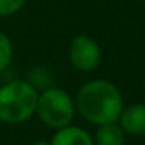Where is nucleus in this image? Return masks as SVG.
<instances>
[{"label":"nucleus","instance_id":"obj_9","mask_svg":"<svg viewBox=\"0 0 145 145\" xmlns=\"http://www.w3.org/2000/svg\"><path fill=\"white\" fill-rule=\"evenodd\" d=\"M27 0H0V17H10L17 14L24 7Z\"/></svg>","mask_w":145,"mask_h":145},{"label":"nucleus","instance_id":"obj_2","mask_svg":"<svg viewBox=\"0 0 145 145\" xmlns=\"http://www.w3.org/2000/svg\"><path fill=\"white\" fill-rule=\"evenodd\" d=\"M39 92L25 80H13L0 86V122L22 125L36 116Z\"/></svg>","mask_w":145,"mask_h":145},{"label":"nucleus","instance_id":"obj_10","mask_svg":"<svg viewBox=\"0 0 145 145\" xmlns=\"http://www.w3.org/2000/svg\"><path fill=\"white\" fill-rule=\"evenodd\" d=\"M30 145H50V142L48 140H35V142H31Z\"/></svg>","mask_w":145,"mask_h":145},{"label":"nucleus","instance_id":"obj_1","mask_svg":"<svg viewBox=\"0 0 145 145\" xmlns=\"http://www.w3.org/2000/svg\"><path fill=\"white\" fill-rule=\"evenodd\" d=\"M75 108L84 120L98 126L117 122L125 108V100L114 83L95 78L89 80L78 89Z\"/></svg>","mask_w":145,"mask_h":145},{"label":"nucleus","instance_id":"obj_3","mask_svg":"<svg viewBox=\"0 0 145 145\" xmlns=\"http://www.w3.org/2000/svg\"><path fill=\"white\" fill-rule=\"evenodd\" d=\"M75 100L64 89L50 86L39 92L36 116L48 128L59 129L70 125L75 117Z\"/></svg>","mask_w":145,"mask_h":145},{"label":"nucleus","instance_id":"obj_7","mask_svg":"<svg viewBox=\"0 0 145 145\" xmlns=\"http://www.w3.org/2000/svg\"><path fill=\"white\" fill-rule=\"evenodd\" d=\"M94 137V145H125L126 134L117 122L98 125Z\"/></svg>","mask_w":145,"mask_h":145},{"label":"nucleus","instance_id":"obj_5","mask_svg":"<svg viewBox=\"0 0 145 145\" xmlns=\"http://www.w3.org/2000/svg\"><path fill=\"white\" fill-rule=\"evenodd\" d=\"M126 136H145V103H133L125 106L117 120Z\"/></svg>","mask_w":145,"mask_h":145},{"label":"nucleus","instance_id":"obj_8","mask_svg":"<svg viewBox=\"0 0 145 145\" xmlns=\"http://www.w3.org/2000/svg\"><path fill=\"white\" fill-rule=\"evenodd\" d=\"M13 55H14L13 41L10 39L8 35H5L3 31H0V72H3L11 64Z\"/></svg>","mask_w":145,"mask_h":145},{"label":"nucleus","instance_id":"obj_6","mask_svg":"<svg viewBox=\"0 0 145 145\" xmlns=\"http://www.w3.org/2000/svg\"><path fill=\"white\" fill-rule=\"evenodd\" d=\"M50 145H94V137L83 126L70 123L64 128L55 129Z\"/></svg>","mask_w":145,"mask_h":145},{"label":"nucleus","instance_id":"obj_4","mask_svg":"<svg viewBox=\"0 0 145 145\" xmlns=\"http://www.w3.org/2000/svg\"><path fill=\"white\" fill-rule=\"evenodd\" d=\"M67 56L73 69L80 72H92L100 66L101 47L92 36L76 35L69 44Z\"/></svg>","mask_w":145,"mask_h":145}]
</instances>
